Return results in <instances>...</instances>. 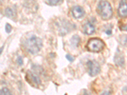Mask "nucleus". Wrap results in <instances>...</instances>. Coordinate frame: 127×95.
<instances>
[{
  "instance_id": "13",
  "label": "nucleus",
  "mask_w": 127,
  "mask_h": 95,
  "mask_svg": "<svg viewBox=\"0 0 127 95\" xmlns=\"http://www.w3.org/2000/svg\"><path fill=\"white\" fill-rule=\"evenodd\" d=\"M5 13H6V15L8 17L11 18V19L14 17V16L15 15V12L13 11V10H12L10 8H7L6 9V10H5Z\"/></svg>"
},
{
  "instance_id": "12",
  "label": "nucleus",
  "mask_w": 127,
  "mask_h": 95,
  "mask_svg": "<svg viewBox=\"0 0 127 95\" xmlns=\"http://www.w3.org/2000/svg\"><path fill=\"white\" fill-rule=\"evenodd\" d=\"M64 0H45V3L50 6H57L63 3Z\"/></svg>"
},
{
  "instance_id": "2",
  "label": "nucleus",
  "mask_w": 127,
  "mask_h": 95,
  "mask_svg": "<svg viewBox=\"0 0 127 95\" xmlns=\"http://www.w3.org/2000/svg\"><path fill=\"white\" fill-rule=\"evenodd\" d=\"M42 41L36 36H32L25 43L26 49L31 54H36L40 51L42 47Z\"/></svg>"
},
{
  "instance_id": "17",
  "label": "nucleus",
  "mask_w": 127,
  "mask_h": 95,
  "mask_svg": "<svg viewBox=\"0 0 127 95\" xmlns=\"http://www.w3.org/2000/svg\"><path fill=\"white\" fill-rule=\"evenodd\" d=\"M65 57H66V58L68 60L71 62H73V61L74 60V58L73 56H71V55H69V54H67V55H66Z\"/></svg>"
},
{
  "instance_id": "10",
  "label": "nucleus",
  "mask_w": 127,
  "mask_h": 95,
  "mask_svg": "<svg viewBox=\"0 0 127 95\" xmlns=\"http://www.w3.org/2000/svg\"><path fill=\"white\" fill-rule=\"evenodd\" d=\"M83 31L85 34L92 35L95 31V27L90 22H87L83 27Z\"/></svg>"
},
{
  "instance_id": "8",
  "label": "nucleus",
  "mask_w": 127,
  "mask_h": 95,
  "mask_svg": "<svg viewBox=\"0 0 127 95\" xmlns=\"http://www.w3.org/2000/svg\"><path fill=\"white\" fill-rule=\"evenodd\" d=\"M71 13H72V17L74 19H78L82 17L85 15V11L81 6H74L71 10Z\"/></svg>"
},
{
  "instance_id": "20",
  "label": "nucleus",
  "mask_w": 127,
  "mask_h": 95,
  "mask_svg": "<svg viewBox=\"0 0 127 95\" xmlns=\"http://www.w3.org/2000/svg\"><path fill=\"white\" fill-rule=\"evenodd\" d=\"M122 30H126V31H127V25L125 26V27H123V29H122Z\"/></svg>"
},
{
  "instance_id": "6",
  "label": "nucleus",
  "mask_w": 127,
  "mask_h": 95,
  "mask_svg": "<svg viewBox=\"0 0 127 95\" xmlns=\"http://www.w3.org/2000/svg\"><path fill=\"white\" fill-rule=\"evenodd\" d=\"M27 81L31 85H39L41 84V79L39 77L30 71L27 73Z\"/></svg>"
},
{
  "instance_id": "14",
  "label": "nucleus",
  "mask_w": 127,
  "mask_h": 95,
  "mask_svg": "<svg viewBox=\"0 0 127 95\" xmlns=\"http://www.w3.org/2000/svg\"><path fill=\"white\" fill-rule=\"evenodd\" d=\"M119 41L122 46L127 47V35H122L120 36Z\"/></svg>"
},
{
  "instance_id": "5",
  "label": "nucleus",
  "mask_w": 127,
  "mask_h": 95,
  "mask_svg": "<svg viewBox=\"0 0 127 95\" xmlns=\"http://www.w3.org/2000/svg\"><path fill=\"white\" fill-rule=\"evenodd\" d=\"M72 29H73V25L66 20L62 21L61 23L59 24V25H58L59 33L61 36H64V35L67 34Z\"/></svg>"
},
{
  "instance_id": "1",
  "label": "nucleus",
  "mask_w": 127,
  "mask_h": 95,
  "mask_svg": "<svg viewBox=\"0 0 127 95\" xmlns=\"http://www.w3.org/2000/svg\"><path fill=\"white\" fill-rule=\"evenodd\" d=\"M97 12L100 17L104 20H107L113 16V9L107 1L102 0L98 3Z\"/></svg>"
},
{
  "instance_id": "16",
  "label": "nucleus",
  "mask_w": 127,
  "mask_h": 95,
  "mask_svg": "<svg viewBox=\"0 0 127 95\" xmlns=\"http://www.w3.org/2000/svg\"><path fill=\"white\" fill-rule=\"evenodd\" d=\"M12 30V26L10 25L9 24H6V25H5V30H6V32H7V33H10V32H11Z\"/></svg>"
},
{
  "instance_id": "11",
  "label": "nucleus",
  "mask_w": 127,
  "mask_h": 95,
  "mask_svg": "<svg viewBox=\"0 0 127 95\" xmlns=\"http://www.w3.org/2000/svg\"><path fill=\"white\" fill-rule=\"evenodd\" d=\"M80 43V38L78 36L75 35L72 36L71 39V45L72 47H78Z\"/></svg>"
},
{
  "instance_id": "19",
  "label": "nucleus",
  "mask_w": 127,
  "mask_h": 95,
  "mask_svg": "<svg viewBox=\"0 0 127 95\" xmlns=\"http://www.w3.org/2000/svg\"><path fill=\"white\" fill-rule=\"evenodd\" d=\"M105 32H106V34H107V35H111V33H112V31H111V29H110V30H106Z\"/></svg>"
},
{
  "instance_id": "18",
  "label": "nucleus",
  "mask_w": 127,
  "mask_h": 95,
  "mask_svg": "<svg viewBox=\"0 0 127 95\" xmlns=\"http://www.w3.org/2000/svg\"><path fill=\"white\" fill-rule=\"evenodd\" d=\"M17 63L19 64V65H22V64H23V60H22V57L19 56V57L18 58H17Z\"/></svg>"
},
{
  "instance_id": "9",
  "label": "nucleus",
  "mask_w": 127,
  "mask_h": 95,
  "mask_svg": "<svg viewBox=\"0 0 127 95\" xmlns=\"http://www.w3.org/2000/svg\"><path fill=\"white\" fill-rule=\"evenodd\" d=\"M114 61L116 65L121 67L123 66V65L125 64L124 56H123V55L122 54L120 53V51H119L118 50L116 53V55L114 56Z\"/></svg>"
},
{
  "instance_id": "21",
  "label": "nucleus",
  "mask_w": 127,
  "mask_h": 95,
  "mask_svg": "<svg viewBox=\"0 0 127 95\" xmlns=\"http://www.w3.org/2000/svg\"><path fill=\"white\" fill-rule=\"evenodd\" d=\"M3 47H2L1 48V54L2 53V50H3Z\"/></svg>"
},
{
  "instance_id": "7",
  "label": "nucleus",
  "mask_w": 127,
  "mask_h": 95,
  "mask_svg": "<svg viewBox=\"0 0 127 95\" xmlns=\"http://www.w3.org/2000/svg\"><path fill=\"white\" fill-rule=\"evenodd\" d=\"M118 13L120 17L125 18L127 17V0H121L120 2Z\"/></svg>"
},
{
  "instance_id": "3",
  "label": "nucleus",
  "mask_w": 127,
  "mask_h": 95,
  "mask_svg": "<svg viewBox=\"0 0 127 95\" xmlns=\"http://www.w3.org/2000/svg\"><path fill=\"white\" fill-rule=\"evenodd\" d=\"M105 43L102 39L99 38H91L88 40L87 44V49L94 53H98L103 50Z\"/></svg>"
},
{
  "instance_id": "15",
  "label": "nucleus",
  "mask_w": 127,
  "mask_h": 95,
  "mask_svg": "<svg viewBox=\"0 0 127 95\" xmlns=\"http://www.w3.org/2000/svg\"><path fill=\"white\" fill-rule=\"evenodd\" d=\"M0 94L1 95H11V92L8 90V89L6 88H3L1 91H0Z\"/></svg>"
},
{
  "instance_id": "4",
  "label": "nucleus",
  "mask_w": 127,
  "mask_h": 95,
  "mask_svg": "<svg viewBox=\"0 0 127 95\" xmlns=\"http://www.w3.org/2000/svg\"><path fill=\"white\" fill-rule=\"evenodd\" d=\"M89 75L92 77L97 75L100 71L99 63L95 60H90L87 63Z\"/></svg>"
}]
</instances>
